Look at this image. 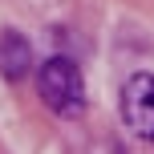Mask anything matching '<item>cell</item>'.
Returning a JSON list of instances; mask_svg holds the SVG:
<instances>
[{"label": "cell", "mask_w": 154, "mask_h": 154, "mask_svg": "<svg viewBox=\"0 0 154 154\" xmlns=\"http://www.w3.org/2000/svg\"><path fill=\"white\" fill-rule=\"evenodd\" d=\"M29 69H32V45H29V37L16 32V29H4L0 32V77L20 81Z\"/></svg>", "instance_id": "3957f363"}, {"label": "cell", "mask_w": 154, "mask_h": 154, "mask_svg": "<svg viewBox=\"0 0 154 154\" xmlns=\"http://www.w3.org/2000/svg\"><path fill=\"white\" fill-rule=\"evenodd\" d=\"M122 122L142 142H154V73H130L122 81Z\"/></svg>", "instance_id": "7a4b0ae2"}, {"label": "cell", "mask_w": 154, "mask_h": 154, "mask_svg": "<svg viewBox=\"0 0 154 154\" xmlns=\"http://www.w3.org/2000/svg\"><path fill=\"white\" fill-rule=\"evenodd\" d=\"M37 93L57 118H77L85 109V81L69 57H49L37 69Z\"/></svg>", "instance_id": "6da1fadb"}]
</instances>
